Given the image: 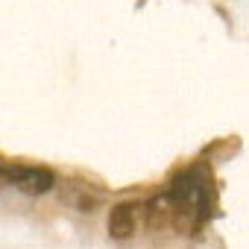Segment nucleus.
Instances as JSON below:
<instances>
[{
  "label": "nucleus",
  "mask_w": 249,
  "mask_h": 249,
  "mask_svg": "<svg viewBox=\"0 0 249 249\" xmlns=\"http://www.w3.org/2000/svg\"><path fill=\"white\" fill-rule=\"evenodd\" d=\"M164 196L173 211V226L191 229V231H196L214 208V191L202 167H191L182 176H176Z\"/></svg>",
  "instance_id": "1"
},
{
  "label": "nucleus",
  "mask_w": 249,
  "mask_h": 249,
  "mask_svg": "<svg viewBox=\"0 0 249 249\" xmlns=\"http://www.w3.org/2000/svg\"><path fill=\"white\" fill-rule=\"evenodd\" d=\"M6 176H9V185L30 194V196H41L47 194L53 185H56V176L44 167H33V164H9L6 167Z\"/></svg>",
  "instance_id": "2"
},
{
  "label": "nucleus",
  "mask_w": 249,
  "mask_h": 249,
  "mask_svg": "<svg viewBox=\"0 0 249 249\" xmlns=\"http://www.w3.org/2000/svg\"><path fill=\"white\" fill-rule=\"evenodd\" d=\"M108 234L114 240H126L135 234V205L132 202H117L108 211Z\"/></svg>",
  "instance_id": "3"
},
{
  "label": "nucleus",
  "mask_w": 249,
  "mask_h": 249,
  "mask_svg": "<svg viewBox=\"0 0 249 249\" xmlns=\"http://www.w3.org/2000/svg\"><path fill=\"white\" fill-rule=\"evenodd\" d=\"M9 185V176H6V167H0V188Z\"/></svg>",
  "instance_id": "4"
}]
</instances>
